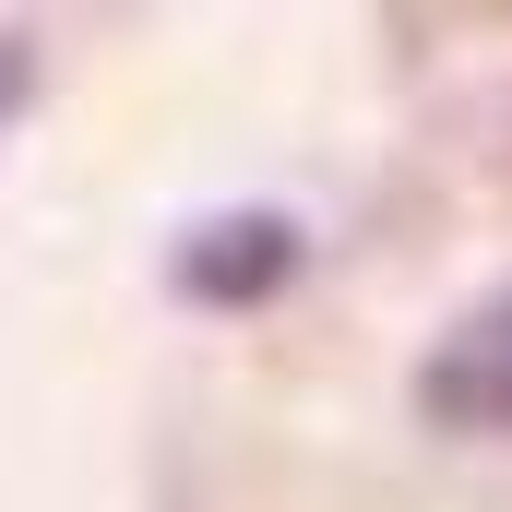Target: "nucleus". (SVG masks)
Masks as SVG:
<instances>
[{
  "label": "nucleus",
  "instance_id": "obj_1",
  "mask_svg": "<svg viewBox=\"0 0 512 512\" xmlns=\"http://www.w3.org/2000/svg\"><path fill=\"white\" fill-rule=\"evenodd\" d=\"M298 262H310V227L286 203H215V215H191L167 239V298H191V310H262V298L298 286Z\"/></svg>",
  "mask_w": 512,
  "mask_h": 512
},
{
  "label": "nucleus",
  "instance_id": "obj_2",
  "mask_svg": "<svg viewBox=\"0 0 512 512\" xmlns=\"http://www.w3.org/2000/svg\"><path fill=\"white\" fill-rule=\"evenodd\" d=\"M417 417L453 441H501L512 429V286L441 322V346L417 358Z\"/></svg>",
  "mask_w": 512,
  "mask_h": 512
},
{
  "label": "nucleus",
  "instance_id": "obj_3",
  "mask_svg": "<svg viewBox=\"0 0 512 512\" xmlns=\"http://www.w3.org/2000/svg\"><path fill=\"white\" fill-rule=\"evenodd\" d=\"M36 72H48V60H36V36H24V24H0V131L36 108Z\"/></svg>",
  "mask_w": 512,
  "mask_h": 512
}]
</instances>
